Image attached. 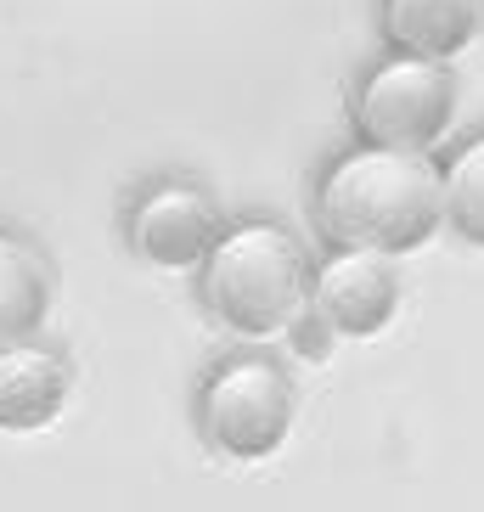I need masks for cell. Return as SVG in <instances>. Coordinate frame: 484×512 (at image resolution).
Listing matches in <instances>:
<instances>
[{"instance_id":"cell-1","label":"cell","mask_w":484,"mask_h":512,"mask_svg":"<svg viewBox=\"0 0 484 512\" xmlns=\"http://www.w3.org/2000/svg\"><path fill=\"white\" fill-rule=\"evenodd\" d=\"M310 214H316V231L327 248H378L394 259L417 254L445 226L434 152L355 141L321 164Z\"/></svg>"},{"instance_id":"cell-2","label":"cell","mask_w":484,"mask_h":512,"mask_svg":"<svg viewBox=\"0 0 484 512\" xmlns=\"http://www.w3.org/2000/svg\"><path fill=\"white\" fill-rule=\"evenodd\" d=\"M310 271L316 259L282 220L271 214L226 220V231L197 265V299L226 332L265 344L310 310Z\"/></svg>"},{"instance_id":"cell-3","label":"cell","mask_w":484,"mask_h":512,"mask_svg":"<svg viewBox=\"0 0 484 512\" xmlns=\"http://www.w3.org/2000/svg\"><path fill=\"white\" fill-rule=\"evenodd\" d=\"M456 119V74L451 62L417 57V51H383L355 85L349 124L355 141L400 152H434Z\"/></svg>"},{"instance_id":"cell-4","label":"cell","mask_w":484,"mask_h":512,"mask_svg":"<svg viewBox=\"0 0 484 512\" xmlns=\"http://www.w3.org/2000/svg\"><path fill=\"white\" fill-rule=\"evenodd\" d=\"M197 428L231 462H265L293 434V377L259 349L226 355L197 383Z\"/></svg>"},{"instance_id":"cell-5","label":"cell","mask_w":484,"mask_h":512,"mask_svg":"<svg viewBox=\"0 0 484 512\" xmlns=\"http://www.w3.org/2000/svg\"><path fill=\"white\" fill-rule=\"evenodd\" d=\"M220 231H226V209L192 175H164V181L141 186L124 209L130 254L158 271H197Z\"/></svg>"},{"instance_id":"cell-6","label":"cell","mask_w":484,"mask_h":512,"mask_svg":"<svg viewBox=\"0 0 484 512\" xmlns=\"http://www.w3.org/2000/svg\"><path fill=\"white\" fill-rule=\"evenodd\" d=\"M333 338H378L400 316V271L378 248H327L310 271V310Z\"/></svg>"},{"instance_id":"cell-7","label":"cell","mask_w":484,"mask_h":512,"mask_svg":"<svg viewBox=\"0 0 484 512\" xmlns=\"http://www.w3.org/2000/svg\"><path fill=\"white\" fill-rule=\"evenodd\" d=\"M68 389H74V372L57 349L34 344V338L0 344V428L6 434H34L57 422L68 406Z\"/></svg>"},{"instance_id":"cell-8","label":"cell","mask_w":484,"mask_h":512,"mask_svg":"<svg viewBox=\"0 0 484 512\" xmlns=\"http://www.w3.org/2000/svg\"><path fill=\"white\" fill-rule=\"evenodd\" d=\"M378 23L394 51H417L434 62L462 57L484 29L479 0H378Z\"/></svg>"},{"instance_id":"cell-9","label":"cell","mask_w":484,"mask_h":512,"mask_svg":"<svg viewBox=\"0 0 484 512\" xmlns=\"http://www.w3.org/2000/svg\"><path fill=\"white\" fill-rule=\"evenodd\" d=\"M51 316V259L17 226H0V344L40 338Z\"/></svg>"},{"instance_id":"cell-10","label":"cell","mask_w":484,"mask_h":512,"mask_svg":"<svg viewBox=\"0 0 484 512\" xmlns=\"http://www.w3.org/2000/svg\"><path fill=\"white\" fill-rule=\"evenodd\" d=\"M439 192H445V226L462 242L484 248V136L462 141L439 164Z\"/></svg>"},{"instance_id":"cell-11","label":"cell","mask_w":484,"mask_h":512,"mask_svg":"<svg viewBox=\"0 0 484 512\" xmlns=\"http://www.w3.org/2000/svg\"><path fill=\"white\" fill-rule=\"evenodd\" d=\"M479 23H484V0H479Z\"/></svg>"}]
</instances>
